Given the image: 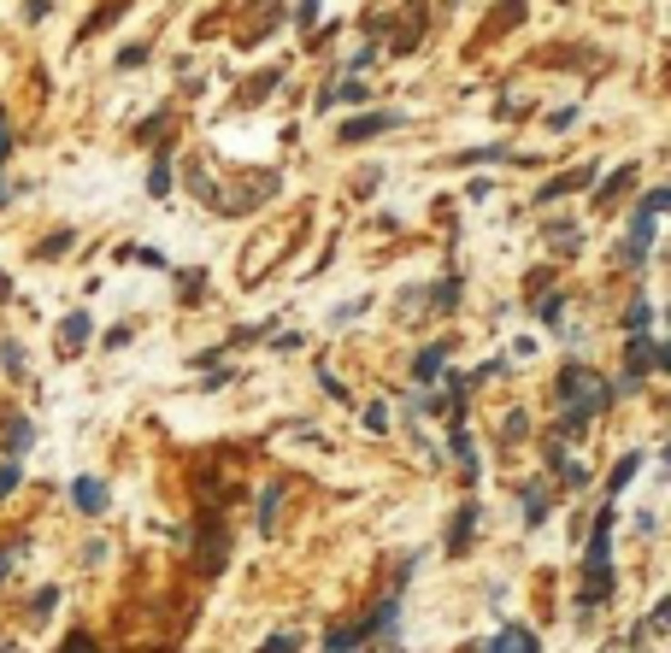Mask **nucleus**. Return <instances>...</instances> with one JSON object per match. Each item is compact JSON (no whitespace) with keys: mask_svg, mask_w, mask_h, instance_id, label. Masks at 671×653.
<instances>
[{"mask_svg":"<svg viewBox=\"0 0 671 653\" xmlns=\"http://www.w3.org/2000/svg\"><path fill=\"white\" fill-rule=\"evenodd\" d=\"M613 530H618V507L606 500L589 518V548H583V588H577V618L601 612L613 600Z\"/></svg>","mask_w":671,"mask_h":653,"instance_id":"f257e3e1","label":"nucleus"},{"mask_svg":"<svg viewBox=\"0 0 671 653\" xmlns=\"http://www.w3.org/2000/svg\"><path fill=\"white\" fill-rule=\"evenodd\" d=\"M554 388H559V400H566L571 412H583L589 424H595V418H601V412L618 400V388L606 383L601 371H589V366H566V371H559V383H554Z\"/></svg>","mask_w":671,"mask_h":653,"instance_id":"f03ea898","label":"nucleus"},{"mask_svg":"<svg viewBox=\"0 0 671 653\" xmlns=\"http://www.w3.org/2000/svg\"><path fill=\"white\" fill-rule=\"evenodd\" d=\"M401 624V595H389L371 618H359V624H336V630L325 636V653H354L359 642H371V636H383V630H395Z\"/></svg>","mask_w":671,"mask_h":653,"instance_id":"7ed1b4c3","label":"nucleus"},{"mask_svg":"<svg viewBox=\"0 0 671 653\" xmlns=\"http://www.w3.org/2000/svg\"><path fill=\"white\" fill-rule=\"evenodd\" d=\"M625 347H630V366H625V377H618L613 388H625V395H636L642 383H648L660 366H671V354L660 342H654V330H642V336H625Z\"/></svg>","mask_w":671,"mask_h":653,"instance_id":"20e7f679","label":"nucleus"},{"mask_svg":"<svg viewBox=\"0 0 671 653\" xmlns=\"http://www.w3.org/2000/svg\"><path fill=\"white\" fill-rule=\"evenodd\" d=\"M401 124H406V112H359V118H347L336 130V142H371V136H389Z\"/></svg>","mask_w":671,"mask_h":653,"instance_id":"39448f33","label":"nucleus"},{"mask_svg":"<svg viewBox=\"0 0 671 653\" xmlns=\"http://www.w3.org/2000/svg\"><path fill=\"white\" fill-rule=\"evenodd\" d=\"M447 354H454V336H442V342H425L413 354V383L418 388H436V377L447 371Z\"/></svg>","mask_w":671,"mask_h":653,"instance_id":"423d86ee","label":"nucleus"},{"mask_svg":"<svg viewBox=\"0 0 671 653\" xmlns=\"http://www.w3.org/2000/svg\"><path fill=\"white\" fill-rule=\"evenodd\" d=\"M648 254H654V218H630V230H625V242H618V259H625L630 271H642L648 266Z\"/></svg>","mask_w":671,"mask_h":653,"instance_id":"0eeeda50","label":"nucleus"},{"mask_svg":"<svg viewBox=\"0 0 671 653\" xmlns=\"http://www.w3.org/2000/svg\"><path fill=\"white\" fill-rule=\"evenodd\" d=\"M71 507H77L83 518H106V483H101L95 471L71 477Z\"/></svg>","mask_w":671,"mask_h":653,"instance_id":"6e6552de","label":"nucleus"},{"mask_svg":"<svg viewBox=\"0 0 671 653\" xmlns=\"http://www.w3.org/2000/svg\"><path fill=\"white\" fill-rule=\"evenodd\" d=\"M595 177H601V171L595 166H577V171H559V177H548L536 188V206H548V200H566V195H577V188H589Z\"/></svg>","mask_w":671,"mask_h":653,"instance_id":"1a4fd4ad","label":"nucleus"},{"mask_svg":"<svg viewBox=\"0 0 671 653\" xmlns=\"http://www.w3.org/2000/svg\"><path fill=\"white\" fill-rule=\"evenodd\" d=\"M371 100V89L359 77H336V83H325L318 89V112H336V106H366Z\"/></svg>","mask_w":671,"mask_h":653,"instance_id":"9d476101","label":"nucleus"},{"mask_svg":"<svg viewBox=\"0 0 671 653\" xmlns=\"http://www.w3.org/2000/svg\"><path fill=\"white\" fill-rule=\"evenodd\" d=\"M548 507H554V483L548 477H530L525 483V530H542V524H548Z\"/></svg>","mask_w":671,"mask_h":653,"instance_id":"9b49d317","label":"nucleus"},{"mask_svg":"<svg viewBox=\"0 0 671 653\" xmlns=\"http://www.w3.org/2000/svg\"><path fill=\"white\" fill-rule=\"evenodd\" d=\"M642 466H648V454H642V447L618 454V459H613V471H606V500H618V495H625V488L642 477Z\"/></svg>","mask_w":671,"mask_h":653,"instance_id":"f8f14e48","label":"nucleus"},{"mask_svg":"<svg viewBox=\"0 0 671 653\" xmlns=\"http://www.w3.org/2000/svg\"><path fill=\"white\" fill-rule=\"evenodd\" d=\"M483 653H542V642H536V630H530V624H501V630H495V642L483 648Z\"/></svg>","mask_w":671,"mask_h":653,"instance_id":"ddd939ff","label":"nucleus"},{"mask_svg":"<svg viewBox=\"0 0 671 653\" xmlns=\"http://www.w3.org/2000/svg\"><path fill=\"white\" fill-rule=\"evenodd\" d=\"M471 530H477V500H466V507L454 512V524H447V554H454V559L471 548Z\"/></svg>","mask_w":671,"mask_h":653,"instance_id":"4468645a","label":"nucleus"},{"mask_svg":"<svg viewBox=\"0 0 671 653\" xmlns=\"http://www.w3.org/2000/svg\"><path fill=\"white\" fill-rule=\"evenodd\" d=\"M89 330H95V318L89 312H65V318H59V342H65V354H83V347H89Z\"/></svg>","mask_w":671,"mask_h":653,"instance_id":"2eb2a0df","label":"nucleus"},{"mask_svg":"<svg viewBox=\"0 0 671 653\" xmlns=\"http://www.w3.org/2000/svg\"><path fill=\"white\" fill-rule=\"evenodd\" d=\"M425 300H430V312H454V306H459V277H454V271H447V277H436V283L425 288Z\"/></svg>","mask_w":671,"mask_h":653,"instance_id":"dca6fc26","label":"nucleus"},{"mask_svg":"<svg viewBox=\"0 0 671 653\" xmlns=\"http://www.w3.org/2000/svg\"><path fill=\"white\" fill-rule=\"evenodd\" d=\"M30 447H35V424H30V418H6V454L24 459Z\"/></svg>","mask_w":671,"mask_h":653,"instance_id":"f3484780","label":"nucleus"},{"mask_svg":"<svg viewBox=\"0 0 671 653\" xmlns=\"http://www.w3.org/2000/svg\"><path fill=\"white\" fill-rule=\"evenodd\" d=\"M271 330H277V324H242V330H230V342H224L218 354H235V347H259V342H271Z\"/></svg>","mask_w":671,"mask_h":653,"instance_id":"a211bd4d","label":"nucleus"},{"mask_svg":"<svg viewBox=\"0 0 671 653\" xmlns=\"http://www.w3.org/2000/svg\"><path fill=\"white\" fill-rule=\"evenodd\" d=\"M277 507H283V483H271L265 495H259V512H254V530L271 536V524H277Z\"/></svg>","mask_w":671,"mask_h":653,"instance_id":"6ab92c4d","label":"nucleus"},{"mask_svg":"<svg viewBox=\"0 0 671 653\" xmlns=\"http://www.w3.org/2000/svg\"><path fill=\"white\" fill-rule=\"evenodd\" d=\"M630 183H636V166H618V171H613V177H606V188H595V206H613V200H618V195H625V188H630Z\"/></svg>","mask_w":671,"mask_h":653,"instance_id":"aec40b11","label":"nucleus"},{"mask_svg":"<svg viewBox=\"0 0 671 653\" xmlns=\"http://www.w3.org/2000/svg\"><path fill=\"white\" fill-rule=\"evenodd\" d=\"M566 306H571V295H566V288H554V295H542V300H536V318L559 330V324H566Z\"/></svg>","mask_w":671,"mask_h":653,"instance_id":"412c9836","label":"nucleus"},{"mask_svg":"<svg viewBox=\"0 0 671 653\" xmlns=\"http://www.w3.org/2000/svg\"><path fill=\"white\" fill-rule=\"evenodd\" d=\"M671 630V600H654V612H648V624L636 630V648L642 642H654V636H666Z\"/></svg>","mask_w":671,"mask_h":653,"instance_id":"4be33fe9","label":"nucleus"},{"mask_svg":"<svg viewBox=\"0 0 671 653\" xmlns=\"http://www.w3.org/2000/svg\"><path fill=\"white\" fill-rule=\"evenodd\" d=\"M548 236H554V254H577V247H583V230H577V224H566V218H554Z\"/></svg>","mask_w":671,"mask_h":653,"instance_id":"5701e85b","label":"nucleus"},{"mask_svg":"<svg viewBox=\"0 0 671 653\" xmlns=\"http://www.w3.org/2000/svg\"><path fill=\"white\" fill-rule=\"evenodd\" d=\"M147 195H154V200L171 195V159L165 154H154V166H147Z\"/></svg>","mask_w":671,"mask_h":653,"instance_id":"b1692460","label":"nucleus"},{"mask_svg":"<svg viewBox=\"0 0 671 653\" xmlns=\"http://www.w3.org/2000/svg\"><path fill=\"white\" fill-rule=\"evenodd\" d=\"M71 247H77V230H54L42 247H35V259H65Z\"/></svg>","mask_w":671,"mask_h":653,"instance_id":"393cba45","label":"nucleus"},{"mask_svg":"<svg viewBox=\"0 0 671 653\" xmlns=\"http://www.w3.org/2000/svg\"><path fill=\"white\" fill-rule=\"evenodd\" d=\"M654 324V306H648V295H636L630 300V312H625V336H642Z\"/></svg>","mask_w":671,"mask_h":653,"instance_id":"a878e982","label":"nucleus"},{"mask_svg":"<svg viewBox=\"0 0 671 653\" xmlns=\"http://www.w3.org/2000/svg\"><path fill=\"white\" fill-rule=\"evenodd\" d=\"M554 477H559V488H589V466H583L577 454H571L566 466H554Z\"/></svg>","mask_w":671,"mask_h":653,"instance_id":"bb28decb","label":"nucleus"},{"mask_svg":"<svg viewBox=\"0 0 671 653\" xmlns=\"http://www.w3.org/2000/svg\"><path fill=\"white\" fill-rule=\"evenodd\" d=\"M671 206V183H660V188H648V195H642L636 200V212H642V218H660V212Z\"/></svg>","mask_w":671,"mask_h":653,"instance_id":"cd10ccee","label":"nucleus"},{"mask_svg":"<svg viewBox=\"0 0 671 653\" xmlns=\"http://www.w3.org/2000/svg\"><path fill=\"white\" fill-rule=\"evenodd\" d=\"M147 59H154V47H147V42H124L118 47V71H135V65H147Z\"/></svg>","mask_w":671,"mask_h":653,"instance_id":"c85d7f7f","label":"nucleus"},{"mask_svg":"<svg viewBox=\"0 0 671 653\" xmlns=\"http://www.w3.org/2000/svg\"><path fill=\"white\" fill-rule=\"evenodd\" d=\"M483 159H513V147H501V142H483V147H471V154H459V166H483Z\"/></svg>","mask_w":671,"mask_h":653,"instance_id":"c756f323","label":"nucleus"},{"mask_svg":"<svg viewBox=\"0 0 671 653\" xmlns=\"http://www.w3.org/2000/svg\"><path fill=\"white\" fill-rule=\"evenodd\" d=\"M295 648H301V630H277L259 642V653H295Z\"/></svg>","mask_w":671,"mask_h":653,"instance_id":"7c9ffc66","label":"nucleus"},{"mask_svg":"<svg viewBox=\"0 0 671 653\" xmlns=\"http://www.w3.org/2000/svg\"><path fill=\"white\" fill-rule=\"evenodd\" d=\"M54 607H59V583H47V588H35V600H30V618H47Z\"/></svg>","mask_w":671,"mask_h":653,"instance_id":"2f4dec72","label":"nucleus"},{"mask_svg":"<svg viewBox=\"0 0 671 653\" xmlns=\"http://www.w3.org/2000/svg\"><path fill=\"white\" fill-rule=\"evenodd\" d=\"M18 483H24V466H18V459H0V500H6Z\"/></svg>","mask_w":671,"mask_h":653,"instance_id":"473e14b6","label":"nucleus"},{"mask_svg":"<svg viewBox=\"0 0 671 653\" xmlns=\"http://www.w3.org/2000/svg\"><path fill=\"white\" fill-rule=\"evenodd\" d=\"M318 12H325V0H295V24H301V30H313Z\"/></svg>","mask_w":671,"mask_h":653,"instance_id":"72a5a7b5","label":"nucleus"},{"mask_svg":"<svg viewBox=\"0 0 671 653\" xmlns=\"http://www.w3.org/2000/svg\"><path fill=\"white\" fill-rule=\"evenodd\" d=\"M318 388H325L330 400H342V407H347V383H342V377H336V371H318Z\"/></svg>","mask_w":671,"mask_h":653,"instance_id":"f704fd0d","label":"nucleus"},{"mask_svg":"<svg viewBox=\"0 0 671 653\" xmlns=\"http://www.w3.org/2000/svg\"><path fill=\"white\" fill-rule=\"evenodd\" d=\"M377 59V42H366V47H354V59H347V77H359V71Z\"/></svg>","mask_w":671,"mask_h":653,"instance_id":"c9c22d12","label":"nucleus"},{"mask_svg":"<svg viewBox=\"0 0 671 653\" xmlns=\"http://www.w3.org/2000/svg\"><path fill=\"white\" fill-rule=\"evenodd\" d=\"M101 342H106V347H130V342H135V324H112Z\"/></svg>","mask_w":671,"mask_h":653,"instance_id":"e433bc0d","label":"nucleus"},{"mask_svg":"<svg viewBox=\"0 0 671 653\" xmlns=\"http://www.w3.org/2000/svg\"><path fill=\"white\" fill-rule=\"evenodd\" d=\"M366 430H371V436L389 430V407H383V400H377V407H366Z\"/></svg>","mask_w":671,"mask_h":653,"instance_id":"4c0bfd02","label":"nucleus"},{"mask_svg":"<svg viewBox=\"0 0 671 653\" xmlns=\"http://www.w3.org/2000/svg\"><path fill=\"white\" fill-rule=\"evenodd\" d=\"M12 147H18V142H12V118H6V106H0V166L12 159Z\"/></svg>","mask_w":671,"mask_h":653,"instance_id":"58836bf2","label":"nucleus"},{"mask_svg":"<svg viewBox=\"0 0 671 653\" xmlns=\"http://www.w3.org/2000/svg\"><path fill=\"white\" fill-rule=\"evenodd\" d=\"M195 295H206V271H183V300H195Z\"/></svg>","mask_w":671,"mask_h":653,"instance_id":"ea45409f","label":"nucleus"},{"mask_svg":"<svg viewBox=\"0 0 671 653\" xmlns=\"http://www.w3.org/2000/svg\"><path fill=\"white\" fill-rule=\"evenodd\" d=\"M0 366H6V371H24V347H18V342H0Z\"/></svg>","mask_w":671,"mask_h":653,"instance_id":"a19ab883","label":"nucleus"},{"mask_svg":"<svg viewBox=\"0 0 671 653\" xmlns=\"http://www.w3.org/2000/svg\"><path fill=\"white\" fill-rule=\"evenodd\" d=\"M571 124H577V106H554L548 112V130H571Z\"/></svg>","mask_w":671,"mask_h":653,"instance_id":"79ce46f5","label":"nucleus"},{"mask_svg":"<svg viewBox=\"0 0 671 653\" xmlns=\"http://www.w3.org/2000/svg\"><path fill=\"white\" fill-rule=\"evenodd\" d=\"M306 336L301 330H283V336H271V347H277V354H295V347H301Z\"/></svg>","mask_w":671,"mask_h":653,"instance_id":"37998d69","label":"nucleus"},{"mask_svg":"<svg viewBox=\"0 0 671 653\" xmlns=\"http://www.w3.org/2000/svg\"><path fill=\"white\" fill-rule=\"evenodd\" d=\"M377 183H383V171H377V166H371V171H366V177H359V188H354V195H359V200H371V195H377Z\"/></svg>","mask_w":671,"mask_h":653,"instance_id":"c03bdc74","label":"nucleus"},{"mask_svg":"<svg viewBox=\"0 0 671 653\" xmlns=\"http://www.w3.org/2000/svg\"><path fill=\"white\" fill-rule=\"evenodd\" d=\"M542 288H548V271H530V277H525V300H542Z\"/></svg>","mask_w":671,"mask_h":653,"instance_id":"a18cd8bd","label":"nucleus"},{"mask_svg":"<svg viewBox=\"0 0 671 653\" xmlns=\"http://www.w3.org/2000/svg\"><path fill=\"white\" fill-rule=\"evenodd\" d=\"M230 377H235L230 366H218V371H206V377H201V388H206V395H213V388H224V383H230Z\"/></svg>","mask_w":671,"mask_h":653,"instance_id":"49530a36","label":"nucleus"},{"mask_svg":"<svg viewBox=\"0 0 671 653\" xmlns=\"http://www.w3.org/2000/svg\"><path fill=\"white\" fill-rule=\"evenodd\" d=\"M371 300H347V306H336V324H347V318H359V312H366Z\"/></svg>","mask_w":671,"mask_h":653,"instance_id":"de8ad7c7","label":"nucleus"},{"mask_svg":"<svg viewBox=\"0 0 671 653\" xmlns=\"http://www.w3.org/2000/svg\"><path fill=\"white\" fill-rule=\"evenodd\" d=\"M18 554H24V548H0V583L12 577V565H18Z\"/></svg>","mask_w":671,"mask_h":653,"instance_id":"09e8293b","label":"nucleus"},{"mask_svg":"<svg viewBox=\"0 0 671 653\" xmlns=\"http://www.w3.org/2000/svg\"><path fill=\"white\" fill-rule=\"evenodd\" d=\"M65 653H101V648H95V642H89V636H83V630H77V636H71V642H65Z\"/></svg>","mask_w":671,"mask_h":653,"instance_id":"8fccbe9b","label":"nucleus"},{"mask_svg":"<svg viewBox=\"0 0 671 653\" xmlns=\"http://www.w3.org/2000/svg\"><path fill=\"white\" fill-rule=\"evenodd\" d=\"M47 6H54V0H30V6H24V18H30V24H42V18H47Z\"/></svg>","mask_w":671,"mask_h":653,"instance_id":"3c124183","label":"nucleus"},{"mask_svg":"<svg viewBox=\"0 0 671 653\" xmlns=\"http://www.w3.org/2000/svg\"><path fill=\"white\" fill-rule=\"evenodd\" d=\"M12 195H18V188H6V183H0V206H12Z\"/></svg>","mask_w":671,"mask_h":653,"instance_id":"603ef678","label":"nucleus"},{"mask_svg":"<svg viewBox=\"0 0 671 653\" xmlns=\"http://www.w3.org/2000/svg\"><path fill=\"white\" fill-rule=\"evenodd\" d=\"M389 653H401V648H389Z\"/></svg>","mask_w":671,"mask_h":653,"instance_id":"864d4df0","label":"nucleus"}]
</instances>
